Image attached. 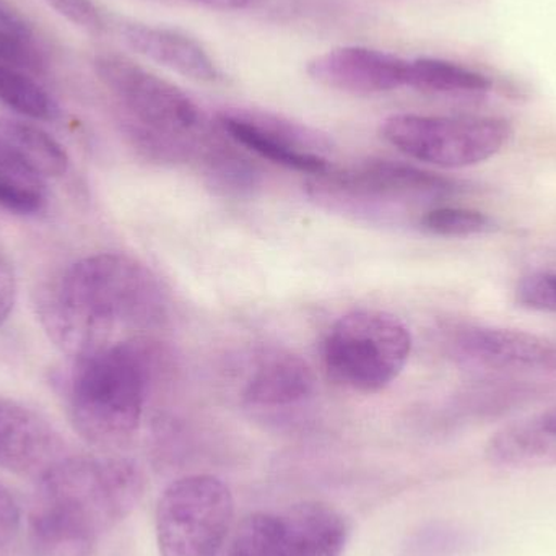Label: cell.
<instances>
[{
	"instance_id": "2",
	"label": "cell",
	"mask_w": 556,
	"mask_h": 556,
	"mask_svg": "<svg viewBox=\"0 0 556 556\" xmlns=\"http://www.w3.org/2000/svg\"><path fill=\"white\" fill-rule=\"evenodd\" d=\"M162 350L130 337L74 358L61 394L75 430L98 447H121L139 430Z\"/></svg>"
},
{
	"instance_id": "23",
	"label": "cell",
	"mask_w": 556,
	"mask_h": 556,
	"mask_svg": "<svg viewBox=\"0 0 556 556\" xmlns=\"http://www.w3.org/2000/svg\"><path fill=\"white\" fill-rule=\"evenodd\" d=\"M227 545L225 556H281L280 516L269 513L247 516Z\"/></svg>"
},
{
	"instance_id": "15",
	"label": "cell",
	"mask_w": 556,
	"mask_h": 556,
	"mask_svg": "<svg viewBox=\"0 0 556 556\" xmlns=\"http://www.w3.org/2000/svg\"><path fill=\"white\" fill-rule=\"evenodd\" d=\"M316 378L301 356L287 350L261 355L244 384L243 401L251 407L277 408L300 404L314 394Z\"/></svg>"
},
{
	"instance_id": "28",
	"label": "cell",
	"mask_w": 556,
	"mask_h": 556,
	"mask_svg": "<svg viewBox=\"0 0 556 556\" xmlns=\"http://www.w3.org/2000/svg\"><path fill=\"white\" fill-rule=\"evenodd\" d=\"M20 528V508L12 493L0 483V547L13 541Z\"/></svg>"
},
{
	"instance_id": "24",
	"label": "cell",
	"mask_w": 556,
	"mask_h": 556,
	"mask_svg": "<svg viewBox=\"0 0 556 556\" xmlns=\"http://www.w3.org/2000/svg\"><path fill=\"white\" fill-rule=\"evenodd\" d=\"M418 225L427 233L441 238H469L495 230V222L472 208L434 207L418 218Z\"/></svg>"
},
{
	"instance_id": "16",
	"label": "cell",
	"mask_w": 556,
	"mask_h": 556,
	"mask_svg": "<svg viewBox=\"0 0 556 556\" xmlns=\"http://www.w3.org/2000/svg\"><path fill=\"white\" fill-rule=\"evenodd\" d=\"M281 556H342L349 525L332 506L301 503L280 516Z\"/></svg>"
},
{
	"instance_id": "20",
	"label": "cell",
	"mask_w": 556,
	"mask_h": 556,
	"mask_svg": "<svg viewBox=\"0 0 556 556\" xmlns=\"http://www.w3.org/2000/svg\"><path fill=\"white\" fill-rule=\"evenodd\" d=\"M0 139L12 147L42 178H59L67 173L71 165L67 152L41 127L25 121H2Z\"/></svg>"
},
{
	"instance_id": "4",
	"label": "cell",
	"mask_w": 556,
	"mask_h": 556,
	"mask_svg": "<svg viewBox=\"0 0 556 556\" xmlns=\"http://www.w3.org/2000/svg\"><path fill=\"white\" fill-rule=\"evenodd\" d=\"M146 476L119 456L61 457L39 476L38 506L64 516L100 538L142 500Z\"/></svg>"
},
{
	"instance_id": "10",
	"label": "cell",
	"mask_w": 556,
	"mask_h": 556,
	"mask_svg": "<svg viewBox=\"0 0 556 556\" xmlns=\"http://www.w3.org/2000/svg\"><path fill=\"white\" fill-rule=\"evenodd\" d=\"M447 356L460 368L482 372L548 371L556 368L552 340L525 330L457 324L443 340Z\"/></svg>"
},
{
	"instance_id": "12",
	"label": "cell",
	"mask_w": 556,
	"mask_h": 556,
	"mask_svg": "<svg viewBox=\"0 0 556 556\" xmlns=\"http://www.w3.org/2000/svg\"><path fill=\"white\" fill-rule=\"evenodd\" d=\"M61 437L46 418L25 405L0 399V467L41 476L62 456Z\"/></svg>"
},
{
	"instance_id": "29",
	"label": "cell",
	"mask_w": 556,
	"mask_h": 556,
	"mask_svg": "<svg viewBox=\"0 0 556 556\" xmlns=\"http://www.w3.org/2000/svg\"><path fill=\"white\" fill-rule=\"evenodd\" d=\"M16 300V280L5 257L0 256V327L7 323Z\"/></svg>"
},
{
	"instance_id": "8",
	"label": "cell",
	"mask_w": 556,
	"mask_h": 556,
	"mask_svg": "<svg viewBox=\"0 0 556 556\" xmlns=\"http://www.w3.org/2000/svg\"><path fill=\"white\" fill-rule=\"evenodd\" d=\"M382 137L399 152L440 168H467L502 152L511 124L502 117L397 114L384 121Z\"/></svg>"
},
{
	"instance_id": "27",
	"label": "cell",
	"mask_w": 556,
	"mask_h": 556,
	"mask_svg": "<svg viewBox=\"0 0 556 556\" xmlns=\"http://www.w3.org/2000/svg\"><path fill=\"white\" fill-rule=\"evenodd\" d=\"M55 13L88 33H101L104 18L91 0H45Z\"/></svg>"
},
{
	"instance_id": "3",
	"label": "cell",
	"mask_w": 556,
	"mask_h": 556,
	"mask_svg": "<svg viewBox=\"0 0 556 556\" xmlns=\"http://www.w3.org/2000/svg\"><path fill=\"white\" fill-rule=\"evenodd\" d=\"M93 68L123 108L137 149L156 160H182L198 149L204 116L181 88L123 55H98Z\"/></svg>"
},
{
	"instance_id": "5",
	"label": "cell",
	"mask_w": 556,
	"mask_h": 556,
	"mask_svg": "<svg viewBox=\"0 0 556 556\" xmlns=\"http://www.w3.org/2000/svg\"><path fill=\"white\" fill-rule=\"evenodd\" d=\"M466 186L456 179L391 160H369L349 169L313 176L307 191L329 211L366 220L389 222L415 205L459 194Z\"/></svg>"
},
{
	"instance_id": "25",
	"label": "cell",
	"mask_w": 556,
	"mask_h": 556,
	"mask_svg": "<svg viewBox=\"0 0 556 556\" xmlns=\"http://www.w3.org/2000/svg\"><path fill=\"white\" fill-rule=\"evenodd\" d=\"M479 547V538L454 525H434L421 531L412 556H467Z\"/></svg>"
},
{
	"instance_id": "19",
	"label": "cell",
	"mask_w": 556,
	"mask_h": 556,
	"mask_svg": "<svg viewBox=\"0 0 556 556\" xmlns=\"http://www.w3.org/2000/svg\"><path fill=\"white\" fill-rule=\"evenodd\" d=\"M97 535L68 519L35 506L29 518V554L31 556H91Z\"/></svg>"
},
{
	"instance_id": "9",
	"label": "cell",
	"mask_w": 556,
	"mask_h": 556,
	"mask_svg": "<svg viewBox=\"0 0 556 556\" xmlns=\"http://www.w3.org/2000/svg\"><path fill=\"white\" fill-rule=\"evenodd\" d=\"M218 124L238 146L283 168L311 176L333 168L327 159L330 140L293 121L261 111L231 110L220 114Z\"/></svg>"
},
{
	"instance_id": "26",
	"label": "cell",
	"mask_w": 556,
	"mask_h": 556,
	"mask_svg": "<svg viewBox=\"0 0 556 556\" xmlns=\"http://www.w3.org/2000/svg\"><path fill=\"white\" fill-rule=\"evenodd\" d=\"M516 296L522 306L556 314V274L539 273L522 278Z\"/></svg>"
},
{
	"instance_id": "6",
	"label": "cell",
	"mask_w": 556,
	"mask_h": 556,
	"mask_svg": "<svg viewBox=\"0 0 556 556\" xmlns=\"http://www.w3.org/2000/svg\"><path fill=\"white\" fill-rule=\"evenodd\" d=\"M412 336L384 311H353L340 317L324 340V366L333 381L375 394L399 378L410 358Z\"/></svg>"
},
{
	"instance_id": "13",
	"label": "cell",
	"mask_w": 556,
	"mask_h": 556,
	"mask_svg": "<svg viewBox=\"0 0 556 556\" xmlns=\"http://www.w3.org/2000/svg\"><path fill=\"white\" fill-rule=\"evenodd\" d=\"M123 41L137 54L199 81L220 80L214 59L198 39L163 26L126 23L121 28Z\"/></svg>"
},
{
	"instance_id": "17",
	"label": "cell",
	"mask_w": 556,
	"mask_h": 556,
	"mask_svg": "<svg viewBox=\"0 0 556 556\" xmlns=\"http://www.w3.org/2000/svg\"><path fill=\"white\" fill-rule=\"evenodd\" d=\"M405 87L425 93L477 97L492 88V81L472 68L444 59H408Z\"/></svg>"
},
{
	"instance_id": "1",
	"label": "cell",
	"mask_w": 556,
	"mask_h": 556,
	"mask_svg": "<svg viewBox=\"0 0 556 556\" xmlns=\"http://www.w3.org/2000/svg\"><path fill=\"white\" fill-rule=\"evenodd\" d=\"M39 320L72 358L117 342L119 330L162 323L165 296L156 277L134 257L101 253L72 264L39 290Z\"/></svg>"
},
{
	"instance_id": "14",
	"label": "cell",
	"mask_w": 556,
	"mask_h": 556,
	"mask_svg": "<svg viewBox=\"0 0 556 556\" xmlns=\"http://www.w3.org/2000/svg\"><path fill=\"white\" fill-rule=\"evenodd\" d=\"M485 459L498 469L522 470L556 464V407L500 428L485 446Z\"/></svg>"
},
{
	"instance_id": "11",
	"label": "cell",
	"mask_w": 556,
	"mask_h": 556,
	"mask_svg": "<svg viewBox=\"0 0 556 556\" xmlns=\"http://www.w3.org/2000/svg\"><path fill=\"white\" fill-rule=\"evenodd\" d=\"M408 59L363 46L330 49L307 62L316 84L352 94H378L405 87Z\"/></svg>"
},
{
	"instance_id": "18",
	"label": "cell",
	"mask_w": 556,
	"mask_h": 556,
	"mask_svg": "<svg viewBox=\"0 0 556 556\" xmlns=\"http://www.w3.org/2000/svg\"><path fill=\"white\" fill-rule=\"evenodd\" d=\"M46 202L45 178L0 139V207L16 215H35Z\"/></svg>"
},
{
	"instance_id": "30",
	"label": "cell",
	"mask_w": 556,
	"mask_h": 556,
	"mask_svg": "<svg viewBox=\"0 0 556 556\" xmlns=\"http://www.w3.org/2000/svg\"><path fill=\"white\" fill-rule=\"evenodd\" d=\"M186 2L198 3L217 10H243L253 5L256 0H186Z\"/></svg>"
},
{
	"instance_id": "22",
	"label": "cell",
	"mask_w": 556,
	"mask_h": 556,
	"mask_svg": "<svg viewBox=\"0 0 556 556\" xmlns=\"http://www.w3.org/2000/svg\"><path fill=\"white\" fill-rule=\"evenodd\" d=\"M0 61L9 62L29 74L48 67V55L31 26L0 0Z\"/></svg>"
},
{
	"instance_id": "7",
	"label": "cell",
	"mask_w": 556,
	"mask_h": 556,
	"mask_svg": "<svg viewBox=\"0 0 556 556\" xmlns=\"http://www.w3.org/2000/svg\"><path fill=\"white\" fill-rule=\"evenodd\" d=\"M233 515V495L224 480L207 473L176 480L156 506L160 556H220Z\"/></svg>"
},
{
	"instance_id": "21",
	"label": "cell",
	"mask_w": 556,
	"mask_h": 556,
	"mask_svg": "<svg viewBox=\"0 0 556 556\" xmlns=\"http://www.w3.org/2000/svg\"><path fill=\"white\" fill-rule=\"evenodd\" d=\"M0 103L31 121H52L59 114L51 94L28 72L0 61Z\"/></svg>"
}]
</instances>
